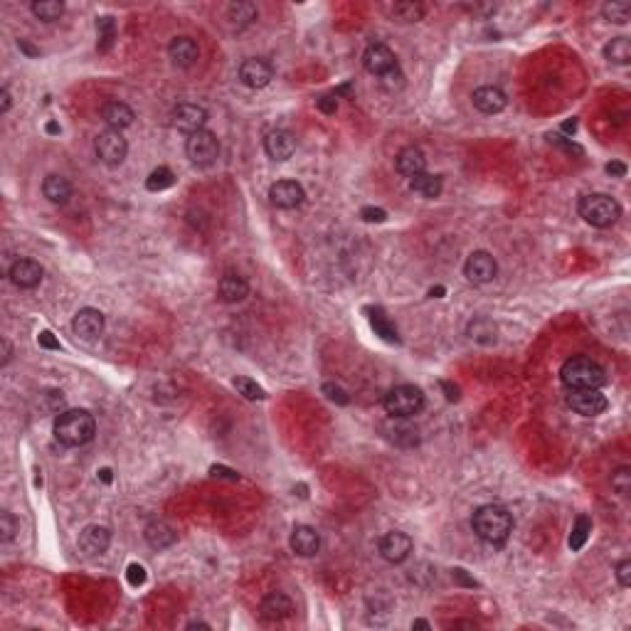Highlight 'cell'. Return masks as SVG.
Returning a JSON list of instances; mask_svg holds the SVG:
<instances>
[{
  "label": "cell",
  "mask_w": 631,
  "mask_h": 631,
  "mask_svg": "<svg viewBox=\"0 0 631 631\" xmlns=\"http://www.w3.org/2000/svg\"><path fill=\"white\" fill-rule=\"evenodd\" d=\"M471 99H474V106L481 111V114H488V116L501 114L508 104L506 94H503L498 87H479Z\"/></svg>",
  "instance_id": "cell-19"
},
{
  "label": "cell",
  "mask_w": 631,
  "mask_h": 631,
  "mask_svg": "<svg viewBox=\"0 0 631 631\" xmlns=\"http://www.w3.org/2000/svg\"><path fill=\"white\" fill-rule=\"evenodd\" d=\"M227 17H230L237 27H245V25H252V22L259 17V10H256L254 3H232V6L227 8Z\"/></svg>",
  "instance_id": "cell-30"
},
{
  "label": "cell",
  "mask_w": 631,
  "mask_h": 631,
  "mask_svg": "<svg viewBox=\"0 0 631 631\" xmlns=\"http://www.w3.org/2000/svg\"><path fill=\"white\" fill-rule=\"evenodd\" d=\"M316 106H319V111H324L326 116H333L335 111H338V101H335L333 94H324L316 99Z\"/></svg>",
  "instance_id": "cell-45"
},
{
  "label": "cell",
  "mask_w": 631,
  "mask_h": 631,
  "mask_svg": "<svg viewBox=\"0 0 631 631\" xmlns=\"http://www.w3.org/2000/svg\"><path fill=\"white\" fill-rule=\"evenodd\" d=\"M8 363H10V343L3 340V365H8Z\"/></svg>",
  "instance_id": "cell-55"
},
{
  "label": "cell",
  "mask_w": 631,
  "mask_h": 631,
  "mask_svg": "<svg viewBox=\"0 0 631 631\" xmlns=\"http://www.w3.org/2000/svg\"><path fill=\"white\" fill-rule=\"evenodd\" d=\"M210 471H212V476H219V479H232V481L240 479V474L235 469H227V466H212Z\"/></svg>",
  "instance_id": "cell-49"
},
{
  "label": "cell",
  "mask_w": 631,
  "mask_h": 631,
  "mask_svg": "<svg viewBox=\"0 0 631 631\" xmlns=\"http://www.w3.org/2000/svg\"><path fill=\"white\" fill-rule=\"evenodd\" d=\"M476 535L488 545H503L513 532V516L503 506H481L471 518Z\"/></svg>",
  "instance_id": "cell-1"
},
{
  "label": "cell",
  "mask_w": 631,
  "mask_h": 631,
  "mask_svg": "<svg viewBox=\"0 0 631 631\" xmlns=\"http://www.w3.org/2000/svg\"><path fill=\"white\" fill-rule=\"evenodd\" d=\"M567 405L572 412L582 417H597L609 407V402L600 390H567Z\"/></svg>",
  "instance_id": "cell-8"
},
{
  "label": "cell",
  "mask_w": 631,
  "mask_h": 631,
  "mask_svg": "<svg viewBox=\"0 0 631 631\" xmlns=\"http://www.w3.org/2000/svg\"><path fill=\"white\" fill-rule=\"evenodd\" d=\"M205 121H208V111L203 109V106L198 104H180L175 109V114H173V124H175V129L185 131V133H195V131H200L205 126Z\"/></svg>",
  "instance_id": "cell-18"
},
{
  "label": "cell",
  "mask_w": 631,
  "mask_h": 631,
  "mask_svg": "<svg viewBox=\"0 0 631 631\" xmlns=\"http://www.w3.org/2000/svg\"><path fill=\"white\" fill-rule=\"evenodd\" d=\"M604 57L614 64H629L631 62V42L629 37H614L604 48Z\"/></svg>",
  "instance_id": "cell-31"
},
{
  "label": "cell",
  "mask_w": 631,
  "mask_h": 631,
  "mask_svg": "<svg viewBox=\"0 0 631 631\" xmlns=\"http://www.w3.org/2000/svg\"><path fill=\"white\" fill-rule=\"evenodd\" d=\"M360 217L365 219V222H385L387 219V212L380 208H363L360 210Z\"/></svg>",
  "instance_id": "cell-47"
},
{
  "label": "cell",
  "mask_w": 631,
  "mask_h": 631,
  "mask_svg": "<svg viewBox=\"0 0 631 631\" xmlns=\"http://www.w3.org/2000/svg\"><path fill=\"white\" fill-rule=\"evenodd\" d=\"M168 55H171V59H173L175 67L188 69V67H193V64L198 62L200 48H198V42H195L193 37L180 35V37H173V42L168 45Z\"/></svg>",
  "instance_id": "cell-17"
},
{
  "label": "cell",
  "mask_w": 631,
  "mask_h": 631,
  "mask_svg": "<svg viewBox=\"0 0 631 631\" xmlns=\"http://www.w3.org/2000/svg\"><path fill=\"white\" fill-rule=\"evenodd\" d=\"M17 532V521L13 513L3 511L0 513V537H3V543H8V540H13Z\"/></svg>",
  "instance_id": "cell-42"
},
{
  "label": "cell",
  "mask_w": 631,
  "mask_h": 631,
  "mask_svg": "<svg viewBox=\"0 0 631 631\" xmlns=\"http://www.w3.org/2000/svg\"><path fill=\"white\" fill-rule=\"evenodd\" d=\"M173 185H175V175H173V171L166 166L156 168L146 180V188L151 190V193H161V190H168V188H173Z\"/></svg>",
  "instance_id": "cell-35"
},
{
  "label": "cell",
  "mask_w": 631,
  "mask_h": 631,
  "mask_svg": "<svg viewBox=\"0 0 631 631\" xmlns=\"http://www.w3.org/2000/svg\"><path fill=\"white\" fill-rule=\"evenodd\" d=\"M188 629H210V624H205V621H190Z\"/></svg>",
  "instance_id": "cell-60"
},
{
  "label": "cell",
  "mask_w": 631,
  "mask_h": 631,
  "mask_svg": "<svg viewBox=\"0 0 631 631\" xmlns=\"http://www.w3.org/2000/svg\"><path fill=\"white\" fill-rule=\"evenodd\" d=\"M0 111H3V114L10 111V92H8V87L0 89Z\"/></svg>",
  "instance_id": "cell-52"
},
{
  "label": "cell",
  "mask_w": 631,
  "mask_h": 631,
  "mask_svg": "<svg viewBox=\"0 0 631 631\" xmlns=\"http://www.w3.org/2000/svg\"><path fill=\"white\" fill-rule=\"evenodd\" d=\"M324 395L328 397L331 402H335V405H348V402H350L348 392H345L340 385H335V382H326V385H324Z\"/></svg>",
  "instance_id": "cell-43"
},
{
  "label": "cell",
  "mask_w": 631,
  "mask_h": 631,
  "mask_svg": "<svg viewBox=\"0 0 631 631\" xmlns=\"http://www.w3.org/2000/svg\"><path fill=\"white\" fill-rule=\"evenodd\" d=\"M235 387H237V392H240V395H245L247 400H252V402L264 400V397H266L264 387H261L256 380H252V377H245V375L235 377Z\"/></svg>",
  "instance_id": "cell-40"
},
{
  "label": "cell",
  "mask_w": 631,
  "mask_h": 631,
  "mask_svg": "<svg viewBox=\"0 0 631 631\" xmlns=\"http://www.w3.org/2000/svg\"><path fill=\"white\" fill-rule=\"evenodd\" d=\"M412 548H414L412 537H409L407 532H402V530L387 532V535L380 540V555L392 565L405 563V560L409 558V553H412Z\"/></svg>",
  "instance_id": "cell-10"
},
{
  "label": "cell",
  "mask_w": 631,
  "mask_h": 631,
  "mask_svg": "<svg viewBox=\"0 0 631 631\" xmlns=\"http://www.w3.org/2000/svg\"><path fill=\"white\" fill-rule=\"evenodd\" d=\"M101 119H104V124L109 126L111 131H121V129H129V126L133 124L136 114H133V109L126 106L124 101H106V104L101 106Z\"/></svg>",
  "instance_id": "cell-22"
},
{
  "label": "cell",
  "mask_w": 631,
  "mask_h": 631,
  "mask_svg": "<svg viewBox=\"0 0 631 631\" xmlns=\"http://www.w3.org/2000/svg\"><path fill=\"white\" fill-rule=\"evenodd\" d=\"M217 291L224 303H240V301H245L247 293H249V284H247V279L240 277V274L227 272L222 279H219Z\"/></svg>",
  "instance_id": "cell-23"
},
{
  "label": "cell",
  "mask_w": 631,
  "mask_h": 631,
  "mask_svg": "<svg viewBox=\"0 0 631 631\" xmlns=\"http://www.w3.org/2000/svg\"><path fill=\"white\" fill-rule=\"evenodd\" d=\"M94 148H96L99 161L106 163V166H121L126 153H129V143H126V138L121 136V131H111V129L96 136Z\"/></svg>",
  "instance_id": "cell-7"
},
{
  "label": "cell",
  "mask_w": 631,
  "mask_h": 631,
  "mask_svg": "<svg viewBox=\"0 0 631 631\" xmlns=\"http://www.w3.org/2000/svg\"><path fill=\"white\" fill-rule=\"evenodd\" d=\"M62 13H64V3H59V0H37V3H32V15L42 22L59 20Z\"/></svg>",
  "instance_id": "cell-32"
},
{
  "label": "cell",
  "mask_w": 631,
  "mask_h": 631,
  "mask_svg": "<svg viewBox=\"0 0 631 631\" xmlns=\"http://www.w3.org/2000/svg\"><path fill=\"white\" fill-rule=\"evenodd\" d=\"M616 579H619L621 587H631V563L629 560H621L616 565Z\"/></svg>",
  "instance_id": "cell-46"
},
{
  "label": "cell",
  "mask_w": 631,
  "mask_h": 631,
  "mask_svg": "<svg viewBox=\"0 0 631 631\" xmlns=\"http://www.w3.org/2000/svg\"><path fill=\"white\" fill-rule=\"evenodd\" d=\"M368 321H370L372 331H375V335H380L385 343H400V335H397V328L390 324V319H387L385 313H382V308H368Z\"/></svg>",
  "instance_id": "cell-27"
},
{
  "label": "cell",
  "mask_w": 631,
  "mask_h": 631,
  "mask_svg": "<svg viewBox=\"0 0 631 631\" xmlns=\"http://www.w3.org/2000/svg\"><path fill=\"white\" fill-rule=\"evenodd\" d=\"M10 282L17 289H35L42 282V266L35 259H17L10 266Z\"/></svg>",
  "instance_id": "cell-21"
},
{
  "label": "cell",
  "mask_w": 631,
  "mask_h": 631,
  "mask_svg": "<svg viewBox=\"0 0 631 631\" xmlns=\"http://www.w3.org/2000/svg\"><path fill=\"white\" fill-rule=\"evenodd\" d=\"M439 385H442V390H444V395H447V400H449V402H456V400H459V387H456V385H451V382H449V380H442V382H439Z\"/></svg>",
  "instance_id": "cell-50"
},
{
  "label": "cell",
  "mask_w": 631,
  "mask_h": 631,
  "mask_svg": "<svg viewBox=\"0 0 631 631\" xmlns=\"http://www.w3.org/2000/svg\"><path fill=\"white\" fill-rule=\"evenodd\" d=\"M126 579H129L131 587H141L143 582H146V570L141 567V565H129V570H126Z\"/></svg>",
  "instance_id": "cell-44"
},
{
  "label": "cell",
  "mask_w": 631,
  "mask_h": 631,
  "mask_svg": "<svg viewBox=\"0 0 631 631\" xmlns=\"http://www.w3.org/2000/svg\"><path fill=\"white\" fill-rule=\"evenodd\" d=\"M409 188L427 200L439 198L442 195V177L432 175V173H419V175L409 177Z\"/></svg>",
  "instance_id": "cell-28"
},
{
  "label": "cell",
  "mask_w": 631,
  "mask_h": 631,
  "mask_svg": "<svg viewBox=\"0 0 631 631\" xmlns=\"http://www.w3.org/2000/svg\"><path fill=\"white\" fill-rule=\"evenodd\" d=\"M454 577L459 579L461 584H466V587H476V579L466 577V572H464V570H454Z\"/></svg>",
  "instance_id": "cell-53"
},
{
  "label": "cell",
  "mask_w": 631,
  "mask_h": 631,
  "mask_svg": "<svg viewBox=\"0 0 631 631\" xmlns=\"http://www.w3.org/2000/svg\"><path fill=\"white\" fill-rule=\"evenodd\" d=\"M363 64L375 77H385L387 72L397 69V57L392 55V50L387 45H370L365 50V55H363Z\"/></svg>",
  "instance_id": "cell-16"
},
{
  "label": "cell",
  "mask_w": 631,
  "mask_h": 631,
  "mask_svg": "<svg viewBox=\"0 0 631 631\" xmlns=\"http://www.w3.org/2000/svg\"><path fill=\"white\" fill-rule=\"evenodd\" d=\"M412 629H429V621H424V619H414V621H412Z\"/></svg>",
  "instance_id": "cell-59"
},
{
  "label": "cell",
  "mask_w": 631,
  "mask_h": 631,
  "mask_svg": "<svg viewBox=\"0 0 631 631\" xmlns=\"http://www.w3.org/2000/svg\"><path fill=\"white\" fill-rule=\"evenodd\" d=\"M395 168L405 177H414V175H419V173H424V168H427V158H424V153L419 151L417 146H407V148H402V151L397 153Z\"/></svg>",
  "instance_id": "cell-25"
},
{
  "label": "cell",
  "mask_w": 631,
  "mask_h": 631,
  "mask_svg": "<svg viewBox=\"0 0 631 631\" xmlns=\"http://www.w3.org/2000/svg\"><path fill=\"white\" fill-rule=\"evenodd\" d=\"M96 434V422L87 409H64L55 419V439L64 447H84Z\"/></svg>",
  "instance_id": "cell-2"
},
{
  "label": "cell",
  "mask_w": 631,
  "mask_h": 631,
  "mask_svg": "<svg viewBox=\"0 0 631 631\" xmlns=\"http://www.w3.org/2000/svg\"><path fill=\"white\" fill-rule=\"evenodd\" d=\"M444 293H447V291H444V287H434L432 291H429V296H432V298H442Z\"/></svg>",
  "instance_id": "cell-57"
},
{
  "label": "cell",
  "mask_w": 631,
  "mask_h": 631,
  "mask_svg": "<svg viewBox=\"0 0 631 631\" xmlns=\"http://www.w3.org/2000/svg\"><path fill=\"white\" fill-rule=\"evenodd\" d=\"M42 193H45V198L50 200V203L55 205H67L69 198H72V185H69L67 177L62 175H48L45 177V183H42Z\"/></svg>",
  "instance_id": "cell-26"
},
{
  "label": "cell",
  "mask_w": 631,
  "mask_h": 631,
  "mask_svg": "<svg viewBox=\"0 0 631 631\" xmlns=\"http://www.w3.org/2000/svg\"><path fill=\"white\" fill-rule=\"evenodd\" d=\"M72 328H74V333L84 340L99 338V335L104 333V313L96 311V308H82V311H77V316H74Z\"/></svg>",
  "instance_id": "cell-15"
},
{
  "label": "cell",
  "mask_w": 631,
  "mask_h": 631,
  "mask_svg": "<svg viewBox=\"0 0 631 631\" xmlns=\"http://www.w3.org/2000/svg\"><path fill=\"white\" fill-rule=\"evenodd\" d=\"M590 532H592V518L590 516H577L572 525V535H570V548L577 553V550L584 548V543L590 540Z\"/></svg>",
  "instance_id": "cell-34"
},
{
  "label": "cell",
  "mask_w": 631,
  "mask_h": 631,
  "mask_svg": "<svg viewBox=\"0 0 631 631\" xmlns=\"http://www.w3.org/2000/svg\"><path fill=\"white\" fill-rule=\"evenodd\" d=\"M611 488L616 491L619 495H629L631 491V471L626 469H619L616 474H611Z\"/></svg>",
  "instance_id": "cell-41"
},
{
  "label": "cell",
  "mask_w": 631,
  "mask_h": 631,
  "mask_svg": "<svg viewBox=\"0 0 631 631\" xmlns=\"http://www.w3.org/2000/svg\"><path fill=\"white\" fill-rule=\"evenodd\" d=\"M291 550L301 558H311V555L319 553L321 548V535L316 532V528L311 525H296L291 532V540H289Z\"/></svg>",
  "instance_id": "cell-20"
},
{
  "label": "cell",
  "mask_w": 631,
  "mask_h": 631,
  "mask_svg": "<svg viewBox=\"0 0 631 631\" xmlns=\"http://www.w3.org/2000/svg\"><path fill=\"white\" fill-rule=\"evenodd\" d=\"M111 545V530L104 525H87L79 535V550H82L87 558H96V555H104Z\"/></svg>",
  "instance_id": "cell-13"
},
{
  "label": "cell",
  "mask_w": 631,
  "mask_h": 631,
  "mask_svg": "<svg viewBox=\"0 0 631 631\" xmlns=\"http://www.w3.org/2000/svg\"><path fill=\"white\" fill-rule=\"evenodd\" d=\"M395 419V424H392V429H390V439L395 444H400V447H414V444L419 442V434H417V429L414 427H409V424H402L405 422V419H400V417H392Z\"/></svg>",
  "instance_id": "cell-33"
},
{
  "label": "cell",
  "mask_w": 631,
  "mask_h": 631,
  "mask_svg": "<svg viewBox=\"0 0 631 631\" xmlns=\"http://www.w3.org/2000/svg\"><path fill=\"white\" fill-rule=\"evenodd\" d=\"M48 133H59V126L55 124V121L52 124H48Z\"/></svg>",
  "instance_id": "cell-61"
},
{
  "label": "cell",
  "mask_w": 631,
  "mask_h": 631,
  "mask_svg": "<svg viewBox=\"0 0 631 631\" xmlns=\"http://www.w3.org/2000/svg\"><path fill=\"white\" fill-rule=\"evenodd\" d=\"M392 15L402 22H417L424 17V6H419L414 0H402V3H397V6L392 8Z\"/></svg>",
  "instance_id": "cell-36"
},
{
  "label": "cell",
  "mask_w": 631,
  "mask_h": 631,
  "mask_svg": "<svg viewBox=\"0 0 631 631\" xmlns=\"http://www.w3.org/2000/svg\"><path fill=\"white\" fill-rule=\"evenodd\" d=\"M560 380L567 390H600L607 382L604 368L595 363L587 355H574V358L565 360L563 370H560Z\"/></svg>",
  "instance_id": "cell-3"
},
{
  "label": "cell",
  "mask_w": 631,
  "mask_h": 631,
  "mask_svg": "<svg viewBox=\"0 0 631 631\" xmlns=\"http://www.w3.org/2000/svg\"><path fill=\"white\" fill-rule=\"evenodd\" d=\"M469 335L471 340H479V343H493L495 340V326L491 324L488 319H476L474 324L469 326Z\"/></svg>",
  "instance_id": "cell-37"
},
{
  "label": "cell",
  "mask_w": 631,
  "mask_h": 631,
  "mask_svg": "<svg viewBox=\"0 0 631 631\" xmlns=\"http://www.w3.org/2000/svg\"><path fill=\"white\" fill-rule=\"evenodd\" d=\"M17 48H20L22 52L30 55V57H37V55H40V50L32 48V45H30V42H27V40H20V42H17Z\"/></svg>",
  "instance_id": "cell-54"
},
{
  "label": "cell",
  "mask_w": 631,
  "mask_h": 631,
  "mask_svg": "<svg viewBox=\"0 0 631 631\" xmlns=\"http://www.w3.org/2000/svg\"><path fill=\"white\" fill-rule=\"evenodd\" d=\"M602 15H604L609 22L624 25V22H629V17H631V6H629V3H619V0H611V3H607V6L602 8Z\"/></svg>",
  "instance_id": "cell-38"
},
{
  "label": "cell",
  "mask_w": 631,
  "mask_h": 631,
  "mask_svg": "<svg viewBox=\"0 0 631 631\" xmlns=\"http://www.w3.org/2000/svg\"><path fill=\"white\" fill-rule=\"evenodd\" d=\"M464 274L471 284H488L498 277V261H495L493 254L479 249L474 254H469V259L464 264Z\"/></svg>",
  "instance_id": "cell-9"
},
{
  "label": "cell",
  "mask_w": 631,
  "mask_h": 631,
  "mask_svg": "<svg viewBox=\"0 0 631 631\" xmlns=\"http://www.w3.org/2000/svg\"><path fill=\"white\" fill-rule=\"evenodd\" d=\"M264 151L274 161H289L296 153V138L287 129H272L264 136Z\"/></svg>",
  "instance_id": "cell-11"
},
{
  "label": "cell",
  "mask_w": 631,
  "mask_h": 631,
  "mask_svg": "<svg viewBox=\"0 0 631 631\" xmlns=\"http://www.w3.org/2000/svg\"><path fill=\"white\" fill-rule=\"evenodd\" d=\"M303 198H306V193H303V188L296 183V180H279V183H274L272 188H269V200H272V205L279 210L298 208V205L303 203Z\"/></svg>",
  "instance_id": "cell-12"
},
{
  "label": "cell",
  "mask_w": 631,
  "mask_h": 631,
  "mask_svg": "<svg viewBox=\"0 0 631 631\" xmlns=\"http://www.w3.org/2000/svg\"><path fill=\"white\" fill-rule=\"evenodd\" d=\"M382 407L390 417L409 419L424 407V392L414 385H397L382 400Z\"/></svg>",
  "instance_id": "cell-5"
},
{
  "label": "cell",
  "mask_w": 631,
  "mask_h": 631,
  "mask_svg": "<svg viewBox=\"0 0 631 631\" xmlns=\"http://www.w3.org/2000/svg\"><path fill=\"white\" fill-rule=\"evenodd\" d=\"M240 79L245 87L249 89H264L266 84L274 79V69L269 62H264V59H245V62L240 64Z\"/></svg>",
  "instance_id": "cell-14"
},
{
  "label": "cell",
  "mask_w": 631,
  "mask_h": 631,
  "mask_svg": "<svg viewBox=\"0 0 631 631\" xmlns=\"http://www.w3.org/2000/svg\"><path fill=\"white\" fill-rule=\"evenodd\" d=\"M185 153L188 158L195 163V166H210L215 163V158L219 156V141L212 131L200 129L195 133L188 136V143H185Z\"/></svg>",
  "instance_id": "cell-6"
},
{
  "label": "cell",
  "mask_w": 631,
  "mask_h": 631,
  "mask_svg": "<svg viewBox=\"0 0 631 631\" xmlns=\"http://www.w3.org/2000/svg\"><path fill=\"white\" fill-rule=\"evenodd\" d=\"M563 131H567V133H574V131H577V121H565L563 124Z\"/></svg>",
  "instance_id": "cell-56"
},
{
  "label": "cell",
  "mask_w": 631,
  "mask_h": 631,
  "mask_svg": "<svg viewBox=\"0 0 631 631\" xmlns=\"http://www.w3.org/2000/svg\"><path fill=\"white\" fill-rule=\"evenodd\" d=\"M96 32H99V52H106L111 48V42L116 37V22L114 17L104 15L96 20Z\"/></svg>",
  "instance_id": "cell-39"
},
{
  "label": "cell",
  "mask_w": 631,
  "mask_h": 631,
  "mask_svg": "<svg viewBox=\"0 0 631 631\" xmlns=\"http://www.w3.org/2000/svg\"><path fill=\"white\" fill-rule=\"evenodd\" d=\"M259 611H261V616L269 621L287 619V616H291V611H293V602L289 600L284 592H272V595H266L264 600H261Z\"/></svg>",
  "instance_id": "cell-24"
},
{
  "label": "cell",
  "mask_w": 631,
  "mask_h": 631,
  "mask_svg": "<svg viewBox=\"0 0 631 631\" xmlns=\"http://www.w3.org/2000/svg\"><path fill=\"white\" fill-rule=\"evenodd\" d=\"M607 173L614 175V177H624L626 175V166L624 163H619V161H611V163H607Z\"/></svg>",
  "instance_id": "cell-51"
},
{
  "label": "cell",
  "mask_w": 631,
  "mask_h": 631,
  "mask_svg": "<svg viewBox=\"0 0 631 631\" xmlns=\"http://www.w3.org/2000/svg\"><path fill=\"white\" fill-rule=\"evenodd\" d=\"M37 343H40V348H45V350H59V348H62V345H59V340L55 338L50 331H42V333L37 335Z\"/></svg>",
  "instance_id": "cell-48"
},
{
  "label": "cell",
  "mask_w": 631,
  "mask_h": 631,
  "mask_svg": "<svg viewBox=\"0 0 631 631\" xmlns=\"http://www.w3.org/2000/svg\"><path fill=\"white\" fill-rule=\"evenodd\" d=\"M99 479L104 481V484H111V469H101L99 471Z\"/></svg>",
  "instance_id": "cell-58"
},
{
  "label": "cell",
  "mask_w": 631,
  "mask_h": 631,
  "mask_svg": "<svg viewBox=\"0 0 631 631\" xmlns=\"http://www.w3.org/2000/svg\"><path fill=\"white\" fill-rule=\"evenodd\" d=\"M579 217L592 227H611L621 217V205L604 193L584 195L579 200Z\"/></svg>",
  "instance_id": "cell-4"
},
{
  "label": "cell",
  "mask_w": 631,
  "mask_h": 631,
  "mask_svg": "<svg viewBox=\"0 0 631 631\" xmlns=\"http://www.w3.org/2000/svg\"><path fill=\"white\" fill-rule=\"evenodd\" d=\"M146 540L151 548L163 550V548H171V545L175 543V532H173L163 521H156L146 528Z\"/></svg>",
  "instance_id": "cell-29"
}]
</instances>
